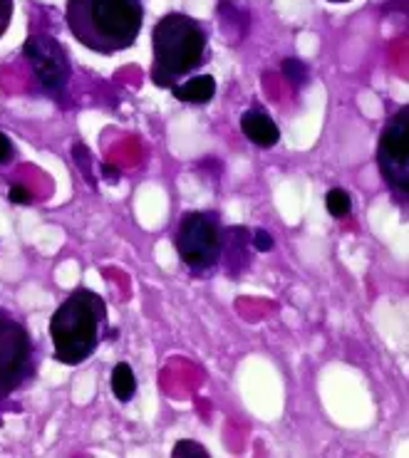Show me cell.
I'll use <instances>...</instances> for the list:
<instances>
[{"mask_svg": "<svg viewBox=\"0 0 409 458\" xmlns=\"http://www.w3.org/2000/svg\"><path fill=\"white\" fill-rule=\"evenodd\" d=\"M112 392L122 404L132 402L134 394H137V377H134V369L127 362H119L112 369Z\"/></svg>", "mask_w": 409, "mask_h": 458, "instance_id": "obj_11", "label": "cell"}, {"mask_svg": "<svg viewBox=\"0 0 409 458\" xmlns=\"http://www.w3.org/2000/svg\"><path fill=\"white\" fill-rule=\"evenodd\" d=\"M251 231L243 225H228L221 233V260L234 280L251 267Z\"/></svg>", "mask_w": 409, "mask_h": 458, "instance_id": "obj_8", "label": "cell"}, {"mask_svg": "<svg viewBox=\"0 0 409 458\" xmlns=\"http://www.w3.org/2000/svg\"><path fill=\"white\" fill-rule=\"evenodd\" d=\"M154 64L151 82L164 89L196 72L209 57V35L204 25L186 13H166L151 30Z\"/></svg>", "mask_w": 409, "mask_h": 458, "instance_id": "obj_3", "label": "cell"}, {"mask_svg": "<svg viewBox=\"0 0 409 458\" xmlns=\"http://www.w3.org/2000/svg\"><path fill=\"white\" fill-rule=\"evenodd\" d=\"M72 157H75V164L77 169H80V174H82V179H85L89 186H98V183H95V176H92V154H89V149H87L85 144L77 141L75 147H72Z\"/></svg>", "mask_w": 409, "mask_h": 458, "instance_id": "obj_14", "label": "cell"}, {"mask_svg": "<svg viewBox=\"0 0 409 458\" xmlns=\"http://www.w3.org/2000/svg\"><path fill=\"white\" fill-rule=\"evenodd\" d=\"M251 235H253V238H251L253 250H259V253H270V250H273L276 241H273V235H270L266 228H256Z\"/></svg>", "mask_w": 409, "mask_h": 458, "instance_id": "obj_16", "label": "cell"}, {"mask_svg": "<svg viewBox=\"0 0 409 458\" xmlns=\"http://www.w3.org/2000/svg\"><path fill=\"white\" fill-rule=\"evenodd\" d=\"M11 201L18 203V206H28V203H33V196H30V191L25 186H13Z\"/></svg>", "mask_w": 409, "mask_h": 458, "instance_id": "obj_19", "label": "cell"}, {"mask_svg": "<svg viewBox=\"0 0 409 458\" xmlns=\"http://www.w3.org/2000/svg\"><path fill=\"white\" fill-rule=\"evenodd\" d=\"M38 369L30 330L15 315L0 308V409L30 382Z\"/></svg>", "mask_w": 409, "mask_h": 458, "instance_id": "obj_4", "label": "cell"}, {"mask_svg": "<svg viewBox=\"0 0 409 458\" xmlns=\"http://www.w3.org/2000/svg\"><path fill=\"white\" fill-rule=\"evenodd\" d=\"M22 55L33 67L35 80L45 95L57 97V99L65 95L70 77H72V64H70L65 47L57 43L53 35H45V32L30 35L22 43Z\"/></svg>", "mask_w": 409, "mask_h": 458, "instance_id": "obj_7", "label": "cell"}, {"mask_svg": "<svg viewBox=\"0 0 409 458\" xmlns=\"http://www.w3.org/2000/svg\"><path fill=\"white\" fill-rule=\"evenodd\" d=\"M15 154H18V151H15L13 139L0 131V164H13V161H15Z\"/></svg>", "mask_w": 409, "mask_h": 458, "instance_id": "obj_17", "label": "cell"}, {"mask_svg": "<svg viewBox=\"0 0 409 458\" xmlns=\"http://www.w3.org/2000/svg\"><path fill=\"white\" fill-rule=\"evenodd\" d=\"M280 72L285 75V80H288L293 87H302L308 82V64L301 63L298 57H285V60L280 63Z\"/></svg>", "mask_w": 409, "mask_h": 458, "instance_id": "obj_13", "label": "cell"}, {"mask_svg": "<svg viewBox=\"0 0 409 458\" xmlns=\"http://www.w3.org/2000/svg\"><path fill=\"white\" fill-rule=\"evenodd\" d=\"M172 95L183 105H209L216 95V80L211 75H194L172 87Z\"/></svg>", "mask_w": 409, "mask_h": 458, "instance_id": "obj_10", "label": "cell"}, {"mask_svg": "<svg viewBox=\"0 0 409 458\" xmlns=\"http://www.w3.org/2000/svg\"><path fill=\"white\" fill-rule=\"evenodd\" d=\"M325 208L335 218H343V216L353 211V199H350V193L345 191V189H330L328 196H325Z\"/></svg>", "mask_w": 409, "mask_h": 458, "instance_id": "obj_12", "label": "cell"}, {"mask_svg": "<svg viewBox=\"0 0 409 458\" xmlns=\"http://www.w3.org/2000/svg\"><path fill=\"white\" fill-rule=\"evenodd\" d=\"M13 21V0H0V38L11 28Z\"/></svg>", "mask_w": 409, "mask_h": 458, "instance_id": "obj_18", "label": "cell"}, {"mask_svg": "<svg viewBox=\"0 0 409 458\" xmlns=\"http://www.w3.org/2000/svg\"><path fill=\"white\" fill-rule=\"evenodd\" d=\"M172 456L174 458H209V448L201 446L199 441H192V438H182V441H176L172 448Z\"/></svg>", "mask_w": 409, "mask_h": 458, "instance_id": "obj_15", "label": "cell"}, {"mask_svg": "<svg viewBox=\"0 0 409 458\" xmlns=\"http://www.w3.org/2000/svg\"><path fill=\"white\" fill-rule=\"evenodd\" d=\"M224 225L216 211H189L176 225L174 245L183 266L194 276H206L221 263Z\"/></svg>", "mask_w": 409, "mask_h": 458, "instance_id": "obj_5", "label": "cell"}, {"mask_svg": "<svg viewBox=\"0 0 409 458\" xmlns=\"http://www.w3.org/2000/svg\"><path fill=\"white\" fill-rule=\"evenodd\" d=\"M328 3H350V0H328Z\"/></svg>", "mask_w": 409, "mask_h": 458, "instance_id": "obj_21", "label": "cell"}, {"mask_svg": "<svg viewBox=\"0 0 409 458\" xmlns=\"http://www.w3.org/2000/svg\"><path fill=\"white\" fill-rule=\"evenodd\" d=\"M102 176H105V182L107 183H119L122 171H119L117 166H112V164H105V166H102Z\"/></svg>", "mask_w": 409, "mask_h": 458, "instance_id": "obj_20", "label": "cell"}, {"mask_svg": "<svg viewBox=\"0 0 409 458\" xmlns=\"http://www.w3.org/2000/svg\"><path fill=\"white\" fill-rule=\"evenodd\" d=\"M241 131L246 134L251 144H256L260 149H270V147H276L280 141L278 124L263 109H246L241 114Z\"/></svg>", "mask_w": 409, "mask_h": 458, "instance_id": "obj_9", "label": "cell"}, {"mask_svg": "<svg viewBox=\"0 0 409 458\" xmlns=\"http://www.w3.org/2000/svg\"><path fill=\"white\" fill-rule=\"evenodd\" d=\"M377 166L382 182L399 201L409 199V107H399L379 131L377 141Z\"/></svg>", "mask_w": 409, "mask_h": 458, "instance_id": "obj_6", "label": "cell"}, {"mask_svg": "<svg viewBox=\"0 0 409 458\" xmlns=\"http://www.w3.org/2000/svg\"><path fill=\"white\" fill-rule=\"evenodd\" d=\"M65 21L77 43L98 55L130 50L144 25L141 0H67Z\"/></svg>", "mask_w": 409, "mask_h": 458, "instance_id": "obj_1", "label": "cell"}, {"mask_svg": "<svg viewBox=\"0 0 409 458\" xmlns=\"http://www.w3.org/2000/svg\"><path fill=\"white\" fill-rule=\"evenodd\" d=\"M107 330V302L95 290L77 288L67 295L50 318L55 360L77 367L89 360Z\"/></svg>", "mask_w": 409, "mask_h": 458, "instance_id": "obj_2", "label": "cell"}]
</instances>
